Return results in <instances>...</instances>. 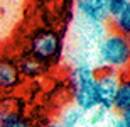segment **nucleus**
<instances>
[{
  "label": "nucleus",
  "instance_id": "obj_13",
  "mask_svg": "<svg viewBox=\"0 0 130 127\" xmlns=\"http://www.w3.org/2000/svg\"><path fill=\"white\" fill-rule=\"evenodd\" d=\"M111 127H128L127 122L122 119V115H117V117L111 119Z\"/></svg>",
  "mask_w": 130,
  "mask_h": 127
},
{
  "label": "nucleus",
  "instance_id": "obj_9",
  "mask_svg": "<svg viewBox=\"0 0 130 127\" xmlns=\"http://www.w3.org/2000/svg\"><path fill=\"white\" fill-rule=\"evenodd\" d=\"M127 110H130V80L120 81V87L117 90L115 100H113V112L122 115Z\"/></svg>",
  "mask_w": 130,
  "mask_h": 127
},
{
  "label": "nucleus",
  "instance_id": "obj_6",
  "mask_svg": "<svg viewBox=\"0 0 130 127\" xmlns=\"http://www.w3.org/2000/svg\"><path fill=\"white\" fill-rule=\"evenodd\" d=\"M22 81L17 63L12 59H0V92H10Z\"/></svg>",
  "mask_w": 130,
  "mask_h": 127
},
{
  "label": "nucleus",
  "instance_id": "obj_16",
  "mask_svg": "<svg viewBox=\"0 0 130 127\" xmlns=\"http://www.w3.org/2000/svg\"><path fill=\"white\" fill-rule=\"evenodd\" d=\"M79 127H90V125H88V124L85 122V124H83V125H79Z\"/></svg>",
  "mask_w": 130,
  "mask_h": 127
},
{
  "label": "nucleus",
  "instance_id": "obj_7",
  "mask_svg": "<svg viewBox=\"0 0 130 127\" xmlns=\"http://www.w3.org/2000/svg\"><path fill=\"white\" fill-rule=\"evenodd\" d=\"M0 127H34V124L22 112L15 110L12 105L7 107L0 100Z\"/></svg>",
  "mask_w": 130,
  "mask_h": 127
},
{
  "label": "nucleus",
  "instance_id": "obj_12",
  "mask_svg": "<svg viewBox=\"0 0 130 127\" xmlns=\"http://www.w3.org/2000/svg\"><path fill=\"white\" fill-rule=\"evenodd\" d=\"M127 0H105V7H106V14H108V19H115L117 15L120 14L123 7H125Z\"/></svg>",
  "mask_w": 130,
  "mask_h": 127
},
{
  "label": "nucleus",
  "instance_id": "obj_1",
  "mask_svg": "<svg viewBox=\"0 0 130 127\" xmlns=\"http://www.w3.org/2000/svg\"><path fill=\"white\" fill-rule=\"evenodd\" d=\"M74 107L83 114H90L100 107L96 95V69L90 63H78L73 69Z\"/></svg>",
  "mask_w": 130,
  "mask_h": 127
},
{
  "label": "nucleus",
  "instance_id": "obj_5",
  "mask_svg": "<svg viewBox=\"0 0 130 127\" xmlns=\"http://www.w3.org/2000/svg\"><path fill=\"white\" fill-rule=\"evenodd\" d=\"M79 19L90 24H100V25H108L110 19L106 14L105 0H78L74 2Z\"/></svg>",
  "mask_w": 130,
  "mask_h": 127
},
{
  "label": "nucleus",
  "instance_id": "obj_8",
  "mask_svg": "<svg viewBox=\"0 0 130 127\" xmlns=\"http://www.w3.org/2000/svg\"><path fill=\"white\" fill-rule=\"evenodd\" d=\"M17 68H19V73L22 78H37L39 75H42L46 71V64L32 58L30 54H27V56H22Z\"/></svg>",
  "mask_w": 130,
  "mask_h": 127
},
{
  "label": "nucleus",
  "instance_id": "obj_10",
  "mask_svg": "<svg viewBox=\"0 0 130 127\" xmlns=\"http://www.w3.org/2000/svg\"><path fill=\"white\" fill-rule=\"evenodd\" d=\"M108 25H110V31H113V32H118L122 36L130 34V0H127L123 10L115 19H111L108 22Z\"/></svg>",
  "mask_w": 130,
  "mask_h": 127
},
{
  "label": "nucleus",
  "instance_id": "obj_15",
  "mask_svg": "<svg viewBox=\"0 0 130 127\" xmlns=\"http://www.w3.org/2000/svg\"><path fill=\"white\" fill-rule=\"evenodd\" d=\"M42 127H61L58 122H51V124H46V125H42Z\"/></svg>",
  "mask_w": 130,
  "mask_h": 127
},
{
  "label": "nucleus",
  "instance_id": "obj_14",
  "mask_svg": "<svg viewBox=\"0 0 130 127\" xmlns=\"http://www.w3.org/2000/svg\"><path fill=\"white\" fill-rule=\"evenodd\" d=\"M122 119H123V120L127 122V125L130 127V110H127V112H123V114H122Z\"/></svg>",
  "mask_w": 130,
  "mask_h": 127
},
{
  "label": "nucleus",
  "instance_id": "obj_17",
  "mask_svg": "<svg viewBox=\"0 0 130 127\" xmlns=\"http://www.w3.org/2000/svg\"><path fill=\"white\" fill-rule=\"evenodd\" d=\"M127 41H128V46H130V34L127 36Z\"/></svg>",
  "mask_w": 130,
  "mask_h": 127
},
{
  "label": "nucleus",
  "instance_id": "obj_4",
  "mask_svg": "<svg viewBox=\"0 0 130 127\" xmlns=\"http://www.w3.org/2000/svg\"><path fill=\"white\" fill-rule=\"evenodd\" d=\"M120 75L111 69H101L96 75V95L100 107L106 112L113 110V100H115L117 90L120 87Z\"/></svg>",
  "mask_w": 130,
  "mask_h": 127
},
{
  "label": "nucleus",
  "instance_id": "obj_11",
  "mask_svg": "<svg viewBox=\"0 0 130 127\" xmlns=\"http://www.w3.org/2000/svg\"><path fill=\"white\" fill-rule=\"evenodd\" d=\"M86 122V114H83L79 108H76L74 105L69 108H66L61 115V120H59V125L61 127H79Z\"/></svg>",
  "mask_w": 130,
  "mask_h": 127
},
{
  "label": "nucleus",
  "instance_id": "obj_2",
  "mask_svg": "<svg viewBox=\"0 0 130 127\" xmlns=\"http://www.w3.org/2000/svg\"><path fill=\"white\" fill-rule=\"evenodd\" d=\"M98 61L103 69L120 71L130 64V46L127 36L108 31L98 46Z\"/></svg>",
  "mask_w": 130,
  "mask_h": 127
},
{
  "label": "nucleus",
  "instance_id": "obj_18",
  "mask_svg": "<svg viewBox=\"0 0 130 127\" xmlns=\"http://www.w3.org/2000/svg\"><path fill=\"white\" fill-rule=\"evenodd\" d=\"M0 100H2V92H0Z\"/></svg>",
  "mask_w": 130,
  "mask_h": 127
},
{
  "label": "nucleus",
  "instance_id": "obj_3",
  "mask_svg": "<svg viewBox=\"0 0 130 127\" xmlns=\"http://www.w3.org/2000/svg\"><path fill=\"white\" fill-rule=\"evenodd\" d=\"M61 49H63V41L56 31H37L30 37L29 54L42 64H49L51 61L58 59Z\"/></svg>",
  "mask_w": 130,
  "mask_h": 127
}]
</instances>
